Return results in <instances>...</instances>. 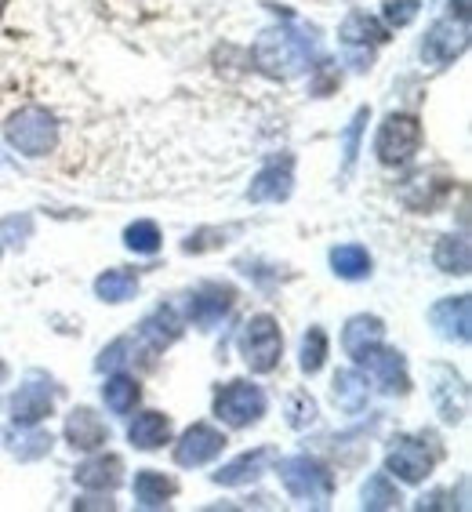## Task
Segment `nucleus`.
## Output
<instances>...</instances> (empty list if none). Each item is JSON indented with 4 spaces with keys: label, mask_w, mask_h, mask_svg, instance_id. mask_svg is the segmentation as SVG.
Returning a JSON list of instances; mask_svg holds the SVG:
<instances>
[{
    "label": "nucleus",
    "mask_w": 472,
    "mask_h": 512,
    "mask_svg": "<svg viewBox=\"0 0 472 512\" xmlns=\"http://www.w3.org/2000/svg\"><path fill=\"white\" fill-rule=\"evenodd\" d=\"M469 48V22L458 19H436L422 37V55L425 66H451L462 51Z\"/></svg>",
    "instance_id": "4468645a"
},
{
    "label": "nucleus",
    "mask_w": 472,
    "mask_h": 512,
    "mask_svg": "<svg viewBox=\"0 0 472 512\" xmlns=\"http://www.w3.org/2000/svg\"><path fill=\"white\" fill-rule=\"evenodd\" d=\"M59 396H62V385H55L48 375H40V371H30V375H26V382H22L8 400L11 422H15V425L48 422L51 414H55Z\"/></svg>",
    "instance_id": "6e6552de"
},
{
    "label": "nucleus",
    "mask_w": 472,
    "mask_h": 512,
    "mask_svg": "<svg viewBox=\"0 0 472 512\" xmlns=\"http://www.w3.org/2000/svg\"><path fill=\"white\" fill-rule=\"evenodd\" d=\"M0 444L8 447L11 458H19V462H40V458H48L51 454V433H44L40 425H15L11 422L4 433H0Z\"/></svg>",
    "instance_id": "5701e85b"
},
{
    "label": "nucleus",
    "mask_w": 472,
    "mask_h": 512,
    "mask_svg": "<svg viewBox=\"0 0 472 512\" xmlns=\"http://www.w3.org/2000/svg\"><path fill=\"white\" fill-rule=\"evenodd\" d=\"M385 342V320L374 313H356L345 320L342 327V349L345 356L353 360V364H360L371 349H378V345Z\"/></svg>",
    "instance_id": "aec40b11"
},
{
    "label": "nucleus",
    "mask_w": 472,
    "mask_h": 512,
    "mask_svg": "<svg viewBox=\"0 0 472 512\" xmlns=\"http://www.w3.org/2000/svg\"><path fill=\"white\" fill-rule=\"evenodd\" d=\"M269 396L262 385H255L251 378H233V382L218 385L215 400H211V414L226 429H251L266 418Z\"/></svg>",
    "instance_id": "423d86ee"
},
{
    "label": "nucleus",
    "mask_w": 472,
    "mask_h": 512,
    "mask_svg": "<svg viewBox=\"0 0 472 512\" xmlns=\"http://www.w3.org/2000/svg\"><path fill=\"white\" fill-rule=\"evenodd\" d=\"M229 233H233V229L204 226V229H197V233H189V237L182 240V251H186V255H204V251H218V247H222L229 240Z\"/></svg>",
    "instance_id": "e433bc0d"
},
{
    "label": "nucleus",
    "mask_w": 472,
    "mask_h": 512,
    "mask_svg": "<svg viewBox=\"0 0 472 512\" xmlns=\"http://www.w3.org/2000/svg\"><path fill=\"white\" fill-rule=\"evenodd\" d=\"M255 66L273 80L298 77L316 55L313 30H291V26H273L255 40Z\"/></svg>",
    "instance_id": "f257e3e1"
},
{
    "label": "nucleus",
    "mask_w": 472,
    "mask_h": 512,
    "mask_svg": "<svg viewBox=\"0 0 472 512\" xmlns=\"http://www.w3.org/2000/svg\"><path fill=\"white\" fill-rule=\"evenodd\" d=\"M236 349L251 375H273L284 360V327L273 313L247 316L236 335Z\"/></svg>",
    "instance_id": "20e7f679"
},
{
    "label": "nucleus",
    "mask_w": 472,
    "mask_h": 512,
    "mask_svg": "<svg viewBox=\"0 0 472 512\" xmlns=\"http://www.w3.org/2000/svg\"><path fill=\"white\" fill-rule=\"evenodd\" d=\"M447 197H451V182H447V178L418 175L400 189V200H404V207L414 211V215H433Z\"/></svg>",
    "instance_id": "a878e982"
},
{
    "label": "nucleus",
    "mask_w": 472,
    "mask_h": 512,
    "mask_svg": "<svg viewBox=\"0 0 472 512\" xmlns=\"http://www.w3.org/2000/svg\"><path fill=\"white\" fill-rule=\"evenodd\" d=\"M447 19L469 22V0H451V15H447Z\"/></svg>",
    "instance_id": "a19ab883"
},
{
    "label": "nucleus",
    "mask_w": 472,
    "mask_h": 512,
    "mask_svg": "<svg viewBox=\"0 0 472 512\" xmlns=\"http://www.w3.org/2000/svg\"><path fill=\"white\" fill-rule=\"evenodd\" d=\"M364 375L371 378V385H378L385 396H407L411 393V371H407V356L400 349H389V345H378L360 360Z\"/></svg>",
    "instance_id": "ddd939ff"
},
{
    "label": "nucleus",
    "mask_w": 472,
    "mask_h": 512,
    "mask_svg": "<svg viewBox=\"0 0 472 512\" xmlns=\"http://www.w3.org/2000/svg\"><path fill=\"white\" fill-rule=\"evenodd\" d=\"M128 444L135 451H160L171 444V414L164 411H138L128 425Z\"/></svg>",
    "instance_id": "393cba45"
},
{
    "label": "nucleus",
    "mask_w": 472,
    "mask_h": 512,
    "mask_svg": "<svg viewBox=\"0 0 472 512\" xmlns=\"http://www.w3.org/2000/svg\"><path fill=\"white\" fill-rule=\"evenodd\" d=\"M236 306V287L222 280H204L186 295V320L200 331H215Z\"/></svg>",
    "instance_id": "1a4fd4ad"
},
{
    "label": "nucleus",
    "mask_w": 472,
    "mask_h": 512,
    "mask_svg": "<svg viewBox=\"0 0 472 512\" xmlns=\"http://www.w3.org/2000/svg\"><path fill=\"white\" fill-rule=\"evenodd\" d=\"M440 447H436L433 436H393L389 447H385V473L396 476V483H407V487H418L433 476L436 462H440Z\"/></svg>",
    "instance_id": "0eeeda50"
},
{
    "label": "nucleus",
    "mask_w": 472,
    "mask_h": 512,
    "mask_svg": "<svg viewBox=\"0 0 472 512\" xmlns=\"http://www.w3.org/2000/svg\"><path fill=\"white\" fill-rule=\"evenodd\" d=\"M367 120H371V109L360 106V109H356V113H353V120L345 124V131H342V178L353 175L356 160H360V149H364Z\"/></svg>",
    "instance_id": "473e14b6"
},
{
    "label": "nucleus",
    "mask_w": 472,
    "mask_h": 512,
    "mask_svg": "<svg viewBox=\"0 0 472 512\" xmlns=\"http://www.w3.org/2000/svg\"><path fill=\"white\" fill-rule=\"evenodd\" d=\"M273 462H276L273 447H255V451L236 454L233 462L218 465L215 473H211V483H218V487H244V483L262 480L273 469Z\"/></svg>",
    "instance_id": "a211bd4d"
},
{
    "label": "nucleus",
    "mask_w": 472,
    "mask_h": 512,
    "mask_svg": "<svg viewBox=\"0 0 472 512\" xmlns=\"http://www.w3.org/2000/svg\"><path fill=\"white\" fill-rule=\"evenodd\" d=\"M62 440H66L69 451L91 454V451H102L113 440V433H109L106 418L95 407H73L66 414V425H62Z\"/></svg>",
    "instance_id": "dca6fc26"
},
{
    "label": "nucleus",
    "mask_w": 472,
    "mask_h": 512,
    "mask_svg": "<svg viewBox=\"0 0 472 512\" xmlns=\"http://www.w3.org/2000/svg\"><path fill=\"white\" fill-rule=\"evenodd\" d=\"M73 509H113V498L102 494V491H95V494H88V498H77Z\"/></svg>",
    "instance_id": "ea45409f"
},
{
    "label": "nucleus",
    "mask_w": 472,
    "mask_h": 512,
    "mask_svg": "<svg viewBox=\"0 0 472 512\" xmlns=\"http://www.w3.org/2000/svg\"><path fill=\"white\" fill-rule=\"evenodd\" d=\"M331 400L342 414L356 418L364 414L371 404V378L360 371V367H342L335 378H331Z\"/></svg>",
    "instance_id": "412c9836"
},
{
    "label": "nucleus",
    "mask_w": 472,
    "mask_h": 512,
    "mask_svg": "<svg viewBox=\"0 0 472 512\" xmlns=\"http://www.w3.org/2000/svg\"><path fill=\"white\" fill-rule=\"evenodd\" d=\"M4 11H8V0H0V19H4Z\"/></svg>",
    "instance_id": "79ce46f5"
},
{
    "label": "nucleus",
    "mask_w": 472,
    "mask_h": 512,
    "mask_svg": "<svg viewBox=\"0 0 472 512\" xmlns=\"http://www.w3.org/2000/svg\"><path fill=\"white\" fill-rule=\"evenodd\" d=\"M327 262H331V273H335L338 280H345V284H360V280H367V276L374 273V258L364 244L331 247Z\"/></svg>",
    "instance_id": "bb28decb"
},
{
    "label": "nucleus",
    "mask_w": 472,
    "mask_h": 512,
    "mask_svg": "<svg viewBox=\"0 0 472 512\" xmlns=\"http://www.w3.org/2000/svg\"><path fill=\"white\" fill-rule=\"evenodd\" d=\"M33 237V218L30 215H8L0 218V244H26Z\"/></svg>",
    "instance_id": "58836bf2"
},
{
    "label": "nucleus",
    "mask_w": 472,
    "mask_h": 512,
    "mask_svg": "<svg viewBox=\"0 0 472 512\" xmlns=\"http://www.w3.org/2000/svg\"><path fill=\"white\" fill-rule=\"evenodd\" d=\"M433 266L447 276H469L472 269V247L465 233H447L433 247Z\"/></svg>",
    "instance_id": "c85d7f7f"
},
{
    "label": "nucleus",
    "mask_w": 472,
    "mask_h": 512,
    "mask_svg": "<svg viewBox=\"0 0 472 512\" xmlns=\"http://www.w3.org/2000/svg\"><path fill=\"white\" fill-rule=\"evenodd\" d=\"M4 375H8V367H4V364H0V382H4Z\"/></svg>",
    "instance_id": "37998d69"
},
{
    "label": "nucleus",
    "mask_w": 472,
    "mask_h": 512,
    "mask_svg": "<svg viewBox=\"0 0 472 512\" xmlns=\"http://www.w3.org/2000/svg\"><path fill=\"white\" fill-rule=\"evenodd\" d=\"M73 480L84 487V491H102L113 494L124 483V458L120 454H106V451H91V458L73 469Z\"/></svg>",
    "instance_id": "6ab92c4d"
},
{
    "label": "nucleus",
    "mask_w": 472,
    "mask_h": 512,
    "mask_svg": "<svg viewBox=\"0 0 472 512\" xmlns=\"http://www.w3.org/2000/svg\"><path fill=\"white\" fill-rule=\"evenodd\" d=\"M102 404L109 414L117 418H128L138 404H142V382L135 375H124V371H113V375L102 382Z\"/></svg>",
    "instance_id": "cd10ccee"
},
{
    "label": "nucleus",
    "mask_w": 472,
    "mask_h": 512,
    "mask_svg": "<svg viewBox=\"0 0 472 512\" xmlns=\"http://www.w3.org/2000/svg\"><path fill=\"white\" fill-rule=\"evenodd\" d=\"M128 360H135V338H113L99 353V360H95V371H120Z\"/></svg>",
    "instance_id": "c9c22d12"
},
{
    "label": "nucleus",
    "mask_w": 472,
    "mask_h": 512,
    "mask_svg": "<svg viewBox=\"0 0 472 512\" xmlns=\"http://www.w3.org/2000/svg\"><path fill=\"white\" fill-rule=\"evenodd\" d=\"M226 444L229 440L222 429H215L211 422H193L189 429H182L171 454H175V465H182V469H204L215 458H222Z\"/></svg>",
    "instance_id": "9b49d317"
},
{
    "label": "nucleus",
    "mask_w": 472,
    "mask_h": 512,
    "mask_svg": "<svg viewBox=\"0 0 472 512\" xmlns=\"http://www.w3.org/2000/svg\"><path fill=\"white\" fill-rule=\"evenodd\" d=\"M124 247H128L131 255H157L160 247H164V233L153 218H135L128 229H124Z\"/></svg>",
    "instance_id": "72a5a7b5"
},
{
    "label": "nucleus",
    "mask_w": 472,
    "mask_h": 512,
    "mask_svg": "<svg viewBox=\"0 0 472 512\" xmlns=\"http://www.w3.org/2000/svg\"><path fill=\"white\" fill-rule=\"evenodd\" d=\"M284 414L291 429H309V425H316V418H320V404H316V396L309 393V389H295V393L287 396Z\"/></svg>",
    "instance_id": "f704fd0d"
},
{
    "label": "nucleus",
    "mask_w": 472,
    "mask_h": 512,
    "mask_svg": "<svg viewBox=\"0 0 472 512\" xmlns=\"http://www.w3.org/2000/svg\"><path fill=\"white\" fill-rule=\"evenodd\" d=\"M138 295V273L135 269H106L95 276V298L106 306H124Z\"/></svg>",
    "instance_id": "c756f323"
},
{
    "label": "nucleus",
    "mask_w": 472,
    "mask_h": 512,
    "mask_svg": "<svg viewBox=\"0 0 472 512\" xmlns=\"http://www.w3.org/2000/svg\"><path fill=\"white\" fill-rule=\"evenodd\" d=\"M291 193H295V157H291V153H280V157H269L266 164L255 171L244 197L251 200V204H284Z\"/></svg>",
    "instance_id": "f8f14e48"
},
{
    "label": "nucleus",
    "mask_w": 472,
    "mask_h": 512,
    "mask_svg": "<svg viewBox=\"0 0 472 512\" xmlns=\"http://www.w3.org/2000/svg\"><path fill=\"white\" fill-rule=\"evenodd\" d=\"M404 502V494L396 487V480L389 473H371L360 487V505L371 512H382V509H396V505Z\"/></svg>",
    "instance_id": "2f4dec72"
},
{
    "label": "nucleus",
    "mask_w": 472,
    "mask_h": 512,
    "mask_svg": "<svg viewBox=\"0 0 472 512\" xmlns=\"http://www.w3.org/2000/svg\"><path fill=\"white\" fill-rule=\"evenodd\" d=\"M338 40H342L345 48H382L385 40H389V26L382 19H374L367 11H349L338 26Z\"/></svg>",
    "instance_id": "b1692460"
},
{
    "label": "nucleus",
    "mask_w": 472,
    "mask_h": 512,
    "mask_svg": "<svg viewBox=\"0 0 472 512\" xmlns=\"http://www.w3.org/2000/svg\"><path fill=\"white\" fill-rule=\"evenodd\" d=\"M429 327L436 338L451 345H469L472 338V298L469 295H447L429 306Z\"/></svg>",
    "instance_id": "2eb2a0df"
},
{
    "label": "nucleus",
    "mask_w": 472,
    "mask_h": 512,
    "mask_svg": "<svg viewBox=\"0 0 472 512\" xmlns=\"http://www.w3.org/2000/svg\"><path fill=\"white\" fill-rule=\"evenodd\" d=\"M429 396L440 414V422L458 425L469 414V385H465L462 371H454L451 364H433L429 367Z\"/></svg>",
    "instance_id": "9d476101"
},
{
    "label": "nucleus",
    "mask_w": 472,
    "mask_h": 512,
    "mask_svg": "<svg viewBox=\"0 0 472 512\" xmlns=\"http://www.w3.org/2000/svg\"><path fill=\"white\" fill-rule=\"evenodd\" d=\"M276 476L284 483V491L302 505H313V509H327L331 498H335V473L327 469L320 458L313 454H287V458H276Z\"/></svg>",
    "instance_id": "7ed1b4c3"
},
{
    "label": "nucleus",
    "mask_w": 472,
    "mask_h": 512,
    "mask_svg": "<svg viewBox=\"0 0 472 512\" xmlns=\"http://www.w3.org/2000/svg\"><path fill=\"white\" fill-rule=\"evenodd\" d=\"M327 356H331V338L320 324H309L298 342V371L305 378H316L327 367Z\"/></svg>",
    "instance_id": "7c9ffc66"
},
{
    "label": "nucleus",
    "mask_w": 472,
    "mask_h": 512,
    "mask_svg": "<svg viewBox=\"0 0 472 512\" xmlns=\"http://www.w3.org/2000/svg\"><path fill=\"white\" fill-rule=\"evenodd\" d=\"M418 8H422V0H389L382 8V19L389 30H404L418 19Z\"/></svg>",
    "instance_id": "4c0bfd02"
},
{
    "label": "nucleus",
    "mask_w": 472,
    "mask_h": 512,
    "mask_svg": "<svg viewBox=\"0 0 472 512\" xmlns=\"http://www.w3.org/2000/svg\"><path fill=\"white\" fill-rule=\"evenodd\" d=\"M182 335H186V320L178 316V309L175 306H157L153 313L142 316L135 342L142 345L149 356H157V353H164V349H171Z\"/></svg>",
    "instance_id": "f3484780"
},
{
    "label": "nucleus",
    "mask_w": 472,
    "mask_h": 512,
    "mask_svg": "<svg viewBox=\"0 0 472 512\" xmlns=\"http://www.w3.org/2000/svg\"><path fill=\"white\" fill-rule=\"evenodd\" d=\"M422 117L418 113H407V109H393L389 117L378 124V135H374V157L382 168H407L418 149H422Z\"/></svg>",
    "instance_id": "39448f33"
},
{
    "label": "nucleus",
    "mask_w": 472,
    "mask_h": 512,
    "mask_svg": "<svg viewBox=\"0 0 472 512\" xmlns=\"http://www.w3.org/2000/svg\"><path fill=\"white\" fill-rule=\"evenodd\" d=\"M59 117L51 113L48 106H30L15 109L8 120H4V138H8V146L15 153H22L26 160H44L51 157L55 149H59Z\"/></svg>",
    "instance_id": "f03ea898"
},
{
    "label": "nucleus",
    "mask_w": 472,
    "mask_h": 512,
    "mask_svg": "<svg viewBox=\"0 0 472 512\" xmlns=\"http://www.w3.org/2000/svg\"><path fill=\"white\" fill-rule=\"evenodd\" d=\"M131 494H135L138 509H168L178 494V480L160 469H138L131 480Z\"/></svg>",
    "instance_id": "4be33fe9"
}]
</instances>
